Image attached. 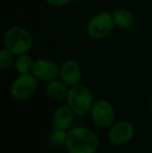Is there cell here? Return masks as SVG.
Instances as JSON below:
<instances>
[{
	"label": "cell",
	"mask_w": 152,
	"mask_h": 153,
	"mask_svg": "<svg viewBox=\"0 0 152 153\" xmlns=\"http://www.w3.org/2000/svg\"><path fill=\"white\" fill-rule=\"evenodd\" d=\"M38 87V79L33 73L20 74L10 85V94L13 98L18 101L28 100Z\"/></svg>",
	"instance_id": "5b68a950"
},
{
	"label": "cell",
	"mask_w": 152,
	"mask_h": 153,
	"mask_svg": "<svg viewBox=\"0 0 152 153\" xmlns=\"http://www.w3.org/2000/svg\"><path fill=\"white\" fill-rule=\"evenodd\" d=\"M115 27V21L113 14L108 12H102L95 15L89 21L87 31L91 38L100 40L104 39L113 31Z\"/></svg>",
	"instance_id": "277c9868"
},
{
	"label": "cell",
	"mask_w": 152,
	"mask_h": 153,
	"mask_svg": "<svg viewBox=\"0 0 152 153\" xmlns=\"http://www.w3.org/2000/svg\"><path fill=\"white\" fill-rule=\"evenodd\" d=\"M74 119V111L69 105L59 106L54 111L53 116V125L63 129H69L71 127Z\"/></svg>",
	"instance_id": "30bf717a"
},
{
	"label": "cell",
	"mask_w": 152,
	"mask_h": 153,
	"mask_svg": "<svg viewBox=\"0 0 152 153\" xmlns=\"http://www.w3.org/2000/svg\"><path fill=\"white\" fill-rule=\"evenodd\" d=\"M134 127L128 121H119L110 126L108 133V141L114 146H122L133 137Z\"/></svg>",
	"instance_id": "52a82bcc"
},
{
	"label": "cell",
	"mask_w": 152,
	"mask_h": 153,
	"mask_svg": "<svg viewBox=\"0 0 152 153\" xmlns=\"http://www.w3.org/2000/svg\"><path fill=\"white\" fill-rule=\"evenodd\" d=\"M38 80L51 81L56 79L59 75V68L53 61L46 59H39L35 61L33 68L31 71Z\"/></svg>",
	"instance_id": "ba28073f"
},
{
	"label": "cell",
	"mask_w": 152,
	"mask_h": 153,
	"mask_svg": "<svg viewBox=\"0 0 152 153\" xmlns=\"http://www.w3.org/2000/svg\"><path fill=\"white\" fill-rule=\"evenodd\" d=\"M72 0H46L47 3L53 7H61V6L67 5Z\"/></svg>",
	"instance_id": "2e32d148"
},
{
	"label": "cell",
	"mask_w": 152,
	"mask_h": 153,
	"mask_svg": "<svg viewBox=\"0 0 152 153\" xmlns=\"http://www.w3.org/2000/svg\"><path fill=\"white\" fill-rule=\"evenodd\" d=\"M14 53L10 52L5 47L0 50V68L2 70L8 69L14 62Z\"/></svg>",
	"instance_id": "9a60e30c"
},
{
	"label": "cell",
	"mask_w": 152,
	"mask_h": 153,
	"mask_svg": "<svg viewBox=\"0 0 152 153\" xmlns=\"http://www.w3.org/2000/svg\"><path fill=\"white\" fill-rule=\"evenodd\" d=\"M3 43L4 47L12 53H14L15 55H21L30 50L33 40L30 32L24 27L14 26L5 31Z\"/></svg>",
	"instance_id": "7a4b0ae2"
},
{
	"label": "cell",
	"mask_w": 152,
	"mask_h": 153,
	"mask_svg": "<svg viewBox=\"0 0 152 153\" xmlns=\"http://www.w3.org/2000/svg\"><path fill=\"white\" fill-rule=\"evenodd\" d=\"M113 17H114L115 25H117L119 28L122 29H128L133 25L134 18L133 15L127 10L124 8H119L116 10L113 13Z\"/></svg>",
	"instance_id": "7c38bea8"
},
{
	"label": "cell",
	"mask_w": 152,
	"mask_h": 153,
	"mask_svg": "<svg viewBox=\"0 0 152 153\" xmlns=\"http://www.w3.org/2000/svg\"><path fill=\"white\" fill-rule=\"evenodd\" d=\"M67 134L68 132L66 129L59 128L53 125L52 130L49 133V141L52 145L61 147L63 145H66V141H67Z\"/></svg>",
	"instance_id": "5bb4252c"
},
{
	"label": "cell",
	"mask_w": 152,
	"mask_h": 153,
	"mask_svg": "<svg viewBox=\"0 0 152 153\" xmlns=\"http://www.w3.org/2000/svg\"><path fill=\"white\" fill-rule=\"evenodd\" d=\"M33 64H35V61L31 59V56L24 53V54L18 55L16 62H15V67L20 74H26V73H30L33 71Z\"/></svg>",
	"instance_id": "4fadbf2b"
},
{
	"label": "cell",
	"mask_w": 152,
	"mask_h": 153,
	"mask_svg": "<svg viewBox=\"0 0 152 153\" xmlns=\"http://www.w3.org/2000/svg\"><path fill=\"white\" fill-rule=\"evenodd\" d=\"M82 76L81 68L73 59L64 61L59 66V77L65 83L70 87H73L79 83Z\"/></svg>",
	"instance_id": "9c48e42d"
},
{
	"label": "cell",
	"mask_w": 152,
	"mask_h": 153,
	"mask_svg": "<svg viewBox=\"0 0 152 153\" xmlns=\"http://www.w3.org/2000/svg\"><path fill=\"white\" fill-rule=\"evenodd\" d=\"M66 148L69 153H95L99 148V139L91 129L77 126L68 131Z\"/></svg>",
	"instance_id": "6da1fadb"
},
{
	"label": "cell",
	"mask_w": 152,
	"mask_h": 153,
	"mask_svg": "<svg viewBox=\"0 0 152 153\" xmlns=\"http://www.w3.org/2000/svg\"><path fill=\"white\" fill-rule=\"evenodd\" d=\"M150 111H151V113H152V100H151V102H150Z\"/></svg>",
	"instance_id": "e0dca14e"
},
{
	"label": "cell",
	"mask_w": 152,
	"mask_h": 153,
	"mask_svg": "<svg viewBox=\"0 0 152 153\" xmlns=\"http://www.w3.org/2000/svg\"><path fill=\"white\" fill-rule=\"evenodd\" d=\"M68 92V85L65 83L63 80H57L53 79L51 81H48L46 87V93L50 98L55 99V100H63L67 98Z\"/></svg>",
	"instance_id": "8fae6325"
},
{
	"label": "cell",
	"mask_w": 152,
	"mask_h": 153,
	"mask_svg": "<svg viewBox=\"0 0 152 153\" xmlns=\"http://www.w3.org/2000/svg\"><path fill=\"white\" fill-rule=\"evenodd\" d=\"M90 113L94 124L99 128H108L115 123V109L108 100L101 99L94 102Z\"/></svg>",
	"instance_id": "8992f818"
},
{
	"label": "cell",
	"mask_w": 152,
	"mask_h": 153,
	"mask_svg": "<svg viewBox=\"0 0 152 153\" xmlns=\"http://www.w3.org/2000/svg\"><path fill=\"white\" fill-rule=\"evenodd\" d=\"M68 105L77 116H85L91 111L93 106V95L87 87L81 85H73L67 95Z\"/></svg>",
	"instance_id": "3957f363"
}]
</instances>
